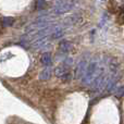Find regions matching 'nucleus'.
I'll return each mask as SVG.
<instances>
[{
    "mask_svg": "<svg viewBox=\"0 0 124 124\" xmlns=\"http://www.w3.org/2000/svg\"><path fill=\"white\" fill-rule=\"evenodd\" d=\"M41 61H43V63H45V64H49L50 63V56L48 54H44L43 58H41Z\"/></svg>",
    "mask_w": 124,
    "mask_h": 124,
    "instance_id": "f257e3e1",
    "label": "nucleus"
}]
</instances>
